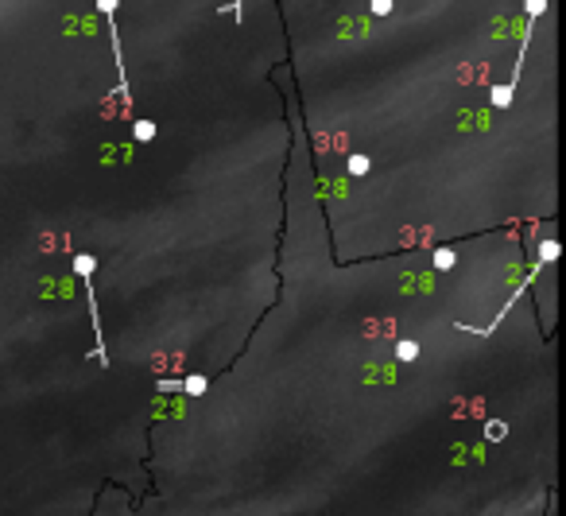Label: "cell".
Instances as JSON below:
<instances>
[{"instance_id":"obj_1","label":"cell","mask_w":566,"mask_h":516,"mask_svg":"<svg viewBox=\"0 0 566 516\" xmlns=\"http://www.w3.org/2000/svg\"><path fill=\"white\" fill-rule=\"evenodd\" d=\"M132 133H136V140H140V144H148L151 136H156V121H136Z\"/></svg>"},{"instance_id":"obj_2","label":"cell","mask_w":566,"mask_h":516,"mask_svg":"<svg viewBox=\"0 0 566 516\" xmlns=\"http://www.w3.org/2000/svg\"><path fill=\"white\" fill-rule=\"evenodd\" d=\"M492 105H512V86H497V90H492Z\"/></svg>"},{"instance_id":"obj_3","label":"cell","mask_w":566,"mask_h":516,"mask_svg":"<svg viewBox=\"0 0 566 516\" xmlns=\"http://www.w3.org/2000/svg\"><path fill=\"white\" fill-rule=\"evenodd\" d=\"M524 8H527V20H539L547 12V0H524Z\"/></svg>"},{"instance_id":"obj_4","label":"cell","mask_w":566,"mask_h":516,"mask_svg":"<svg viewBox=\"0 0 566 516\" xmlns=\"http://www.w3.org/2000/svg\"><path fill=\"white\" fill-rule=\"evenodd\" d=\"M415 353H419L415 341H400V346H396V358H403V361H415Z\"/></svg>"},{"instance_id":"obj_5","label":"cell","mask_w":566,"mask_h":516,"mask_svg":"<svg viewBox=\"0 0 566 516\" xmlns=\"http://www.w3.org/2000/svg\"><path fill=\"white\" fill-rule=\"evenodd\" d=\"M365 171H368V159L365 156H350V175H365Z\"/></svg>"},{"instance_id":"obj_6","label":"cell","mask_w":566,"mask_h":516,"mask_svg":"<svg viewBox=\"0 0 566 516\" xmlns=\"http://www.w3.org/2000/svg\"><path fill=\"white\" fill-rule=\"evenodd\" d=\"M373 16H392V0H368Z\"/></svg>"},{"instance_id":"obj_7","label":"cell","mask_w":566,"mask_h":516,"mask_svg":"<svg viewBox=\"0 0 566 516\" xmlns=\"http://www.w3.org/2000/svg\"><path fill=\"white\" fill-rule=\"evenodd\" d=\"M186 392H194V396L206 392V381H202V376H191V381H186Z\"/></svg>"},{"instance_id":"obj_8","label":"cell","mask_w":566,"mask_h":516,"mask_svg":"<svg viewBox=\"0 0 566 516\" xmlns=\"http://www.w3.org/2000/svg\"><path fill=\"white\" fill-rule=\"evenodd\" d=\"M434 264H439V268H450V264H454V252H434Z\"/></svg>"},{"instance_id":"obj_9","label":"cell","mask_w":566,"mask_h":516,"mask_svg":"<svg viewBox=\"0 0 566 516\" xmlns=\"http://www.w3.org/2000/svg\"><path fill=\"white\" fill-rule=\"evenodd\" d=\"M120 0H97V12H117Z\"/></svg>"},{"instance_id":"obj_10","label":"cell","mask_w":566,"mask_h":516,"mask_svg":"<svg viewBox=\"0 0 566 516\" xmlns=\"http://www.w3.org/2000/svg\"><path fill=\"white\" fill-rule=\"evenodd\" d=\"M225 12H233V20L244 16V12H241V0H229V8H225Z\"/></svg>"}]
</instances>
